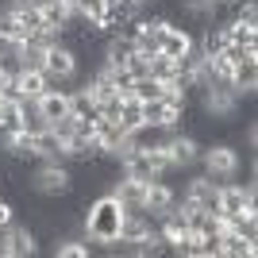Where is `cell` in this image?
I'll use <instances>...</instances> for the list:
<instances>
[{
    "mask_svg": "<svg viewBox=\"0 0 258 258\" xmlns=\"http://www.w3.org/2000/svg\"><path fill=\"white\" fill-rule=\"evenodd\" d=\"M70 16H74V4H70V0H46L43 4V23L46 27H66Z\"/></svg>",
    "mask_w": 258,
    "mask_h": 258,
    "instance_id": "13",
    "label": "cell"
},
{
    "mask_svg": "<svg viewBox=\"0 0 258 258\" xmlns=\"http://www.w3.org/2000/svg\"><path fill=\"white\" fill-rule=\"evenodd\" d=\"M16 89H20V100H39L46 93V74L43 70H20L16 74Z\"/></svg>",
    "mask_w": 258,
    "mask_h": 258,
    "instance_id": "9",
    "label": "cell"
},
{
    "mask_svg": "<svg viewBox=\"0 0 258 258\" xmlns=\"http://www.w3.org/2000/svg\"><path fill=\"white\" fill-rule=\"evenodd\" d=\"M119 220H123V205L112 193H97L81 212V235L89 243H97L100 250L116 254V239H119Z\"/></svg>",
    "mask_w": 258,
    "mask_h": 258,
    "instance_id": "1",
    "label": "cell"
},
{
    "mask_svg": "<svg viewBox=\"0 0 258 258\" xmlns=\"http://www.w3.org/2000/svg\"><path fill=\"white\" fill-rule=\"evenodd\" d=\"M50 131L58 135V139H74V112H70V116H62V119H54Z\"/></svg>",
    "mask_w": 258,
    "mask_h": 258,
    "instance_id": "21",
    "label": "cell"
},
{
    "mask_svg": "<svg viewBox=\"0 0 258 258\" xmlns=\"http://www.w3.org/2000/svg\"><path fill=\"white\" fill-rule=\"evenodd\" d=\"M224 35H227V43H235V46H258V27H247V23H224Z\"/></svg>",
    "mask_w": 258,
    "mask_h": 258,
    "instance_id": "15",
    "label": "cell"
},
{
    "mask_svg": "<svg viewBox=\"0 0 258 258\" xmlns=\"http://www.w3.org/2000/svg\"><path fill=\"white\" fill-rule=\"evenodd\" d=\"M0 39H8V43H27L31 35L20 27V20H16V12L0 8Z\"/></svg>",
    "mask_w": 258,
    "mask_h": 258,
    "instance_id": "16",
    "label": "cell"
},
{
    "mask_svg": "<svg viewBox=\"0 0 258 258\" xmlns=\"http://www.w3.org/2000/svg\"><path fill=\"white\" fill-rule=\"evenodd\" d=\"M43 70H46L50 77H66V81H77V85H81V77H77V54L70 50L66 43L46 46V62H43Z\"/></svg>",
    "mask_w": 258,
    "mask_h": 258,
    "instance_id": "4",
    "label": "cell"
},
{
    "mask_svg": "<svg viewBox=\"0 0 258 258\" xmlns=\"http://www.w3.org/2000/svg\"><path fill=\"white\" fill-rule=\"evenodd\" d=\"M8 254V227H0V258Z\"/></svg>",
    "mask_w": 258,
    "mask_h": 258,
    "instance_id": "22",
    "label": "cell"
},
{
    "mask_svg": "<svg viewBox=\"0 0 258 258\" xmlns=\"http://www.w3.org/2000/svg\"><path fill=\"white\" fill-rule=\"evenodd\" d=\"M239 166H243V154H239L235 143L216 139V143H205V147H201V170H205L216 185L235 181V177H239Z\"/></svg>",
    "mask_w": 258,
    "mask_h": 258,
    "instance_id": "2",
    "label": "cell"
},
{
    "mask_svg": "<svg viewBox=\"0 0 258 258\" xmlns=\"http://www.w3.org/2000/svg\"><path fill=\"white\" fill-rule=\"evenodd\" d=\"M162 89H166V85H162V81H154V77L147 74V77H135L131 93H135L139 100H158V97H162Z\"/></svg>",
    "mask_w": 258,
    "mask_h": 258,
    "instance_id": "19",
    "label": "cell"
},
{
    "mask_svg": "<svg viewBox=\"0 0 258 258\" xmlns=\"http://www.w3.org/2000/svg\"><path fill=\"white\" fill-rule=\"evenodd\" d=\"M254 258L258 254V243L254 239H243L239 231H231V227H220V258Z\"/></svg>",
    "mask_w": 258,
    "mask_h": 258,
    "instance_id": "8",
    "label": "cell"
},
{
    "mask_svg": "<svg viewBox=\"0 0 258 258\" xmlns=\"http://www.w3.org/2000/svg\"><path fill=\"white\" fill-rule=\"evenodd\" d=\"M112 197H116L119 205H123V212H139V208L147 205V181H135V177H119V181L112 185Z\"/></svg>",
    "mask_w": 258,
    "mask_h": 258,
    "instance_id": "7",
    "label": "cell"
},
{
    "mask_svg": "<svg viewBox=\"0 0 258 258\" xmlns=\"http://www.w3.org/2000/svg\"><path fill=\"white\" fill-rule=\"evenodd\" d=\"M35 108H39V112L54 123V119L70 116V93H43V97L35 100Z\"/></svg>",
    "mask_w": 258,
    "mask_h": 258,
    "instance_id": "10",
    "label": "cell"
},
{
    "mask_svg": "<svg viewBox=\"0 0 258 258\" xmlns=\"http://www.w3.org/2000/svg\"><path fill=\"white\" fill-rule=\"evenodd\" d=\"M177 74V58H170V54H151V77L154 81H170V77Z\"/></svg>",
    "mask_w": 258,
    "mask_h": 258,
    "instance_id": "17",
    "label": "cell"
},
{
    "mask_svg": "<svg viewBox=\"0 0 258 258\" xmlns=\"http://www.w3.org/2000/svg\"><path fill=\"white\" fill-rule=\"evenodd\" d=\"M31 254H39V235L31 224H20V216H16V224L8 227V254L4 258H31Z\"/></svg>",
    "mask_w": 258,
    "mask_h": 258,
    "instance_id": "5",
    "label": "cell"
},
{
    "mask_svg": "<svg viewBox=\"0 0 258 258\" xmlns=\"http://www.w3.org/2000/svg\"><path fill=\"white\" fill-rule=\"evenodd\" d=\"M123 66H127V74H131V77H147V74H151V54L135 50V54L127 58V62H123Z\"/></svg>",
    "mask_w": 258,
    "mask_h": 258,
    "instance_id": "20",
    "label": "cell"
},
{
    "mask_svg": "<svg viewBox=\"0 0 258 258\" xmlns=\"http://www.w3.org/2000/svg\"><path fill=\"white\" fill-rule=\"evenodd\" d=\"M16 20H20V27H23L27 35H35L39 27H46V23H43V8H39V4H27V8H20V12H16Z\"/></svg>",
    "mask_w": 258,
    "mask_h": 258,
    "instance_id": "18",
    "label": "cell"
},
{
    "mask_svg": "<svg viewBox=\"0 0 258 258\" xmlns=\"http://www.w3.org/2000/svg\"><path fill=\"white\" fill-rule=\"evenodd\" d=\"M4 100H8V97H0V112H4Z\"/></svg>",
    "mask_w": 258,
    "mask_h": 258,
    "instance_id": "23",
    "label": "cell"
},
{
    "mask_svg": "<svg viewBox=\"0 0 258 258\" xmlns=\"http://www.w3.org/2000/svg\"><path fill=\"white\" fill-rule=\"evenodd\" d=\"M70 4H74V0H70Z\"/></svg>",
    "mask_w": 258,
    "mask_h": 258,
    "instance_id": "24",
    "label": "cell"
},
{
    "mask_svg": "<svg viewBox=\"0 0 258 258\" xmlns=\"http://www.w3.org/2000/svg\"><path fill=\"white\" fill-rule=\"evenodd\" d=\"M70 181H74V173L62 162H35V170H31V193L35 197H66Z\"/></svg>",
    "mask_w": 258,
    "mask_h": 258,
    "instance_id": "3",
    "label": "cell"
},
{
    "mask_svg": "<svg viewBox=\"0 0 258 258\" xmlns=\"http://www.w3.org/2000/svg\"><path fill=\"white\" fill-rule=\"evenodd\" d=\"M16 58H20V70H43V62H46V46H39L35 39H27V43H20Z\"/></svg>",
    "mask_w": 258,
    "mask_h": 258,
    "instance_id": "14",
    "label": "cell"
},
{
    "mask_svg": "<svg viewBox=\"0 0 258 258\" xmlns=\"http://www.w3.org/2000/svg\"><path fill=\"white\" fill-rule=\"evenodd\" d=\"M231 85H235L239 93H254V89H258V58H247V62H235Z\"/></svg>",
    "mask_w": 258,
    "mask_h": 258,
    "instance_id": "11",
    "label": "cell"
},
{
    "mask_svg": "<svg viewBox=\"0 0 258 258\" xmlns=\"http://www.w3.org/2000/svg\"><path fill=\"white\" fill-rule=\"evenodd\" d=\"M197 43V35L189 31V27H181V23H170L166 20V27H162V39H158V50L170 54V58H181L189 46Z\"/></svg>",
    "mask_w": 258,
    "mask_h": 258,
    "instance_id": "6",
    "label": "cell"
},
{
    "mask_svg": "<svg viewBox=\"0 0 258 258\" xmlns=\"http://www.w3.org/2000/svg\"><path fill=\"white\" fill-rule=\"evenodd\" d=\"M123 135H127V127H123L119 119H100V116H97V139L104 143V151H108V154H112L119 143H123Z\"/></svg>",
    "mask_w": 258,
    "mask_h": 258,
    "instance_id": "12",
    "label": "cell"
}]
</instances>
